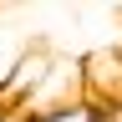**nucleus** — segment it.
<instances>
[{"label": "nucleus", "instance_id": "nucleus-3", "mask_svg": "<svg viewBox=\"0 0 122 122\" xmlns=\"http://www.w3.org/2000/svg\"><path fill=\"white\" fill-rule=\"evenodd\" d=\"M0 122H25V112L20 107H0Z\"/></svg>", "mask_w": 122, "mask_h": 122}, {"label": "nucleus", "instance_id": "nucleus-2", "mask_svg": "<svg viewBox=\"0 0 122 122\" xmlns=\"http://www.w3.org/2000/svg\"><path fill=\"white\" fill-rule=\"evenodd\" d=\"M25 122H117V117H112V107H107V102H92V97H81V102H71V107H56V112L25 117Z\"/></svg>", "mask_w": 122, "mask_h": 122}, {"label": "nucleus", "instance_id": "nucleus-1", "mask_svg": "<svg viewBox=\"0 0 122 122\" xmlns=\"http://www.w3.org/2000/svg\"><path fill=\"white\" fill-rule=\"evenodd\" d=\"M86 97V61H51V71H46V81L25 97L20 112L25 117H41V112H56V107H71Z\"/></svg>", "mask_w": 122, "mask_h": 122}]
</instances>
